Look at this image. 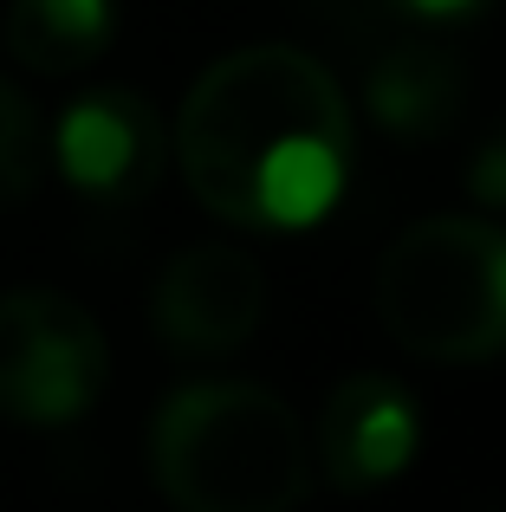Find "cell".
Listing matches in <instances>:
<instances>
[{"label": "cell", "mask_w": 506, "mask_h": 512, "mask_svg": "<svg viewBox=\"0 0 506 512\" xmlns=\"http://www.w3.org/2000/svg\"><path fill=\"white\" fill-rule=\"evenodd\" d=\"M396 7L422 13V20H455V13H474L481 0H396Z\"/></svg>", "instance_id": "obj_12"}, {"label": "cell", "mask_w": 506, "mask_h": 512, "mask_svg": "<svg viewBox=\"0 0 506 512\" xmlns=\"http://www.w3.org/2000/svg\"><path fill=\"white\" fill-rule=\"evenodd\" d=\"M111 383V344L78 299L20 286L0 299V415L26 428L78 422Z\"/></svg>", "instance_id": "obj_4"}, {"label": "cell", "mask_w": 506, "mask_h": 512, "mask_svg": "<svg viewBox=\"0 0 506 512\" xmlns=\"http://www.w3.org/2000/svg\"><path fill=\"white\" fill-rule=\"evenodd\" d=\"M468 195L481 201V208H506V117L487 130L481 150H474V163H468Z\"/></svg>", "instance_id": "obj_11"}, {"label": "cell", "mask_w": 506, "mask_h": 512, "mask_svg": "<svg viewBox=\"0 0 506 512\" xmlns=\"http://www.w3.org/2000/svg\"><path fill=\"white\" fill-rule=\"evenodd\" d=\"M377 318L409 357L487 363L506 350V227L435 214L377 260Z\"/></svg>", "instance_id": "obj_3"}, {"label": "cell", "mask_w": 506, "mask_h": 512, "mask_svg": "<svg viewBox=\"0 0 506 512\" xmlns=\"http://www.w3.org/2000/svg\"><path fill=\"white\" fill-rule=\"evenodd\" d=\"M52 163L85 201H143L169 163V130L143 91L104 85L65 104Z\"/></svg>", "instance_id": "obj_6"}, {"label": "cell", "mask_w": 506, "mask_h": 512, "mask_svg": "<svg viewBox=\"0 0 506 512\" xmlns=\"http://www.w3.org/2000/svg\"><path fill=\"white\" fill-rule=\"evenodd\" d=\"M46 175V130L26 91L0 78V208H20Z\"/></svg>", "instance_id": "obj_10"}, {"label": "cell", "mask_w": 506, "mask_h": 512, "mask_svg": "<svg viewBox=\"0 0 506 512\" xmlns=\"http://www.w3.org/2000/svg\"><path fill=\"white\" fill-rule=\"evenodd\" d=\"M150 318H156V338L176 357H228L266 318V273L234 240L182 247L156 279Z\"/></svg>", "instance_id": "obj_5"}, {"label": "cell", "mask_w": 506, "mask_h": 512, "mask_svg": "<svg viewBox=\"0 0 506 512\" xmlns=\"http://www.w3.org/2000/svg\"><path fill=\"white\" fill-rule=\"evenodd\" d=\"M150 474L176 512H299L312 441L260 383H189L150 422Z\"/></svg>", "instance_id": "obj_2"}, {"label": "cell", "mask_w": 506, "mask_h": 512, "mask_svg": "<svg viewBox=\"0 0 506 512\" xmlns=\"http://www.w3.org/2000/svg\"><path fill=\"white\" fill-rule=\"evenodd\" d=\"M416 448H422V415L403 383H390L377 370H357L325 396L312 454L338 493H370L383 480H396L416 461Z\"/></svg>", "instance_id": "obj_7"}, {"label": "cell", "mask_w": 506, "mask_h": 512, "mask_svg": "<svg viewBox=\"0 0 506 512\" xmlns=\"http://www.w3.org/2000/svg\"><path fill=\"white\" fill-rule=\"evenodd\" d=\"M468 91H474V72L448 39H396V46L377 52V65L364 78L370 117L396 143L448 137L468 111Z\"/></svg>", "instance_id": "obj_8"}, {"label": "cell", "mask_w": 506, "mask_h": 512, "mask_svg": "<svg viewBox=\"0 0 506 512\" xmlns=\"http://www.w3.org/2000/svg\"><path fill=\"white\" fill-rule=\"evenodd\" d=\"M195 201L253 234L312 227L351 175L344 91L299 46H241L215 59L176 117Z\"/></svg>", "instance_id": "obj_1"}, {"label": "cell", "mask_w": 506, "mask_h": 512, "mask_svg": "<svg viewBox=\"0 0 506 512\" xmlns=\"http://www.w3.org/2000/svg\"><path fill=\"white\" fill-rule=\"evenodd\" d=\"M117 0H13L7 52L39 78H72L111 46Z\"/></svg>", "instance_id": "obj_9"}]
</instances>
